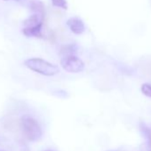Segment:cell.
Segmentation results:
<instances>
[{"instance_id":"cell-11","label":"cell","mask_w":151,"mask_h":151,"mask_svg":"<svg viewBox=\"0 0 151 151\" xmlns=\"http://www.w3.org/2000/svg\"><path fill=\"white\" fill-rule=\"evenodd\" d=\"M4 1H9V0H4ZM15 1H20V0H15Z\"/></svg>"},{"instance_id":"cell-5","label":"cell","mask_w":151,"mask_h":151,"mask_svg":"<svg viewBox=\"0 0 151 151\" xmlns=\"http://www.w3.org/2000/svg\"><path fill=\"white\" fill-rule=\"evenodd\" d=\"M43 24H39L37 26L33 27H24L22 29V33L24 36L28 37H42V29H43Z\"/></svg>"},{"instance_id":"cell-12","label":"cell","mask_w":151,"mask_h":151,"mask_svg":"<svg viewBox=\"0 0 151 151\" xmlns=\"http://www.w3.org/2000/svg\"><path fill=\"white\" fill-rule=\"evenodd\" d=\"M0 151H5V150H2V149H0Z\"/></svg>"},{"instance_id":"cell-6","label":"cell","mask_w":151,"mask_h":151,"mask_svg":"<svg viewBox=\"0 0 151 151\" xmlns=\"http://www.w3.org/2000/svg\"><path fill=\"white\" fill-rule=\"evenodd\" d=\"M78 51V45L76 44H69L63 45L60 50V57L68 56V55H73Z\"/></svg>"},{"instance_id":"cell-13","label":"cell","mask_w":151,"mask_h":151,"mask_svg":"<svg viewBox=\"0 0 151 151\" xmlns=\"http://www.w3.org/2000/svg\"><path fill=\"white\" fill-rule=\"evenodd\" d=\"M48 151H51V150H48Z\"/></svg>"},{"instance_id":"cell-1","label":"cell","mask_w":151,"mask_h":151,"mask_svg":"<svg viewBox=\"0 0 151 151\" xmlns=\"http://www.w3.org/2000/svg\"><path fill=\"white\" fill-rule=\"evenodd\" d=\"M24 65L30 70L45 77H53L60 72L57 65L42 58H29L24 60Z\"/></svg>"},{"instance_id":"cell-2","label":"cell","mask_w":151,"mask_h":151,"mask_svg":"<svg viewBox=\"0 0 151 151\" xmlns=\"http://www.w3.org/2000/svg\"><path fill=\"white\" fill-rule=\"evenodd\" d=\"M21 122L24 135L29 140L36 141L41 138L43 134L42 128L35 118L29 116H23Z\"/></svg>"},{"instance_id":"cell-3","label":"cell","mask_w":151,"mask_h":151,"mask_svg":"<svg viewBox=\"0 0 151 151\" xmlns=\"http://www.w3.org/2000/svg\"><path fill=\"white\" fill-rule=\"evenodd\" d=\"M60 63L62 68L68 73L77 74L82 72L85 69L84 61L75 54L61 57Z\"/></svg>"},{"instance_id":"cell-4","label":"cell","mask_w":151,"mask_h":151,"mask_svg":"<svg viewBox=\"0 0 151 151\" xmlns=\"http://www.w3.org/2000/svg\"><path fill=\"white\" fill-rule=\"evenodd\" d=\"M67 26L75 35H82L86 31V25L79 17H72L67 21Z\"/></svg>"},{"instance_id":"cell-8","label":"cell","mask_w":151,"mask_h":151,"mask_svg":"<svg viewBox=\"0 0 151 151\" xmlns=\"http://www.w3.org/2000/svg\"><path fill=\"white\" fill-rule=\"evenodd\" d=\"M139 130H140L142 135L147 139L148 147L151 148V129L148 126H147L143 122H140L139 123Z\"/></svg>"},{"instance_id":"cell-7","label":"cell","mask_w":151,"mask_h":151,"mask_svg":"<svg viewBox=\"0 0 151 151\" xmlns=\"http://www.w3.org/2000/svg\"><path fill=\"white\" fill-rule=\"evenodd\" d=\"M30 10L33 12V14H38L43 16H45V6L42 2L38 1V0H33L30 3Z\"/></svg>"},{"instance_id":"cell-10","label":"cell","mask_w":151,"mask_h":151,"mask_svg":"<svg viewBox=\"0 0 151 151\" xmlns=\"http://www.w3.org/2000/svg\"><path fill=\"white\" fill-rule=\"evenodd\" d=\"M140 91H141V93H142L145 96L151 98V84L145 83V84L141 85V86H140Z\"/></svg>"},{"instance_id":"cell-9","label":"cell","mask_w":151,"mask_h":151,"mask_svg":"<svg viewBox=\"0 0 151 151\" xmlns=\"http://www.w3.org/2000/svg\"><path fill=\"white\" fill-rule=\"evenodd\" d=\"M52 4L53 6L67 10L68 9V2L67 0H52Z\"/></svg>"}]
</instances>
